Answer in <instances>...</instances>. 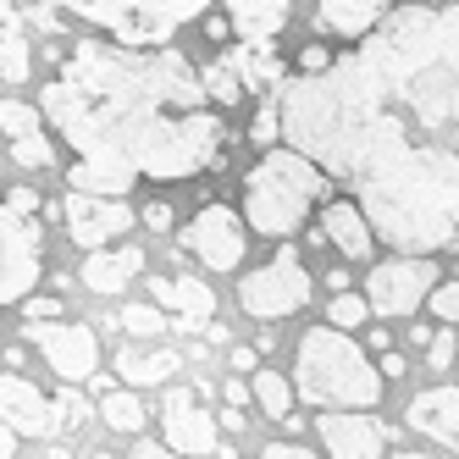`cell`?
I'll list each match as a JSON object with an SVG mask.
<instances>
[{"label":"cell","mask_w":459,"mask_h":459,"mask_svg":"<svg viewBox=\"0 0 459 459\" xmlns=\"http://www.w3.org/2000/svg\"><path fill=\"white\" fill-rule=\"evenodd\" d=\"M167 310H155V305H122L117 310V326H122V333L127 338H160V333H167Z\"/></svg>","instance_id":"4316f807"},{"label":"cell","mask_w":459,"mask_h":459,"mask_svg":"<svg viewBox=\"0 0 459 459\" xmlns=\"http://www.w3.org/2000/svg\"><path fill=\"white\" fill-rule=\"evenodd\" d=\"M61 310L67 305H61L56 293H28L22 299V321H61Z\"/></svg>","instance_id":"1f68e13d"},{"label":"cell","mask_w":459,"mask_h":459,"mask_svg":"<svg viewBox=\"0 0 459 459\" xmlns=\"http://www.w3.org/2000/svg\"><path fill=\"white\" fill-rule=\"evenodd\" d=\"M316 437L326 443V459H382V443H393L377 410H321Z\"/></svg>","instance_id":"5bb4252c"},{"label":"cell","mask_w":459,"mask_h":459,"mask_svg":"<svg viewBox=\"0 0 459 459\" xmlns=\"http://www.w3.org/2000/svg\"><path fill=\"white\" fill-rule=\"evenodd\" d=\"M50 6L122 45H167L183 22L211 12V0H50Z\"/></svg>","instance_id":"5b68a950"},{"label":"cell","mask_w":459,"mask_h":459,"mask_svg":"<svg viewBox=\"0 0 459 459\" xmlns=\"http://www.w3.org/2000/svg\"><path fill=\"white\" fill-rule=\"evenodd\" d=\"M377 366H382V377H387V382H399V377L410 371V366H404V354H399V349H387V354H377Z\"/></svg>","instance_id":"f35d334b"},{"label":"cell","mask_w":459,"mask_h":459,"mask_svg":"<svg viewBox=\"0 0 459 459\" xmlns=\"http://www.w3.org/2000/svg\"><path fill=\"white\" fill-rule=\"evenodd\" d=\"M293 399H299L293 377H282V371H255V404H260V415L288 420L293 415Z\"/></svg>","instance_id":"cb8c5ba5"},{"label":"cell","mask_w":459,"mask_h":459,"mask_svg":"<svg viewBox=\"0 0 459 459\" xmlns=\"http://www.w3.org/2000/svg\"><path fill=\"white\" fill-rule=\"evenodd\" d=\"M282 144L321 160L399 255H459V0L393 6L326 73L277 89Z\"/></svg>","instance_id":"6da1fadb"},{"label":"cell","mask_w":459,"mask_h":459,"mask_svg":"<svg viewBox=\"0 0 459 459\" xmlns=\"http://www.w3.org/2000/svg\"><path fill=\"white\" fill-rule=\"evenodd\" d=\"M205 387H167V404H160V443L178 448L183 459H205L221 443V420L200 404Z\"/></svg>","instance_id":"8fae6325"},{"label":"cell","mask_w":459,"mask_h":459,"mask_svg":"<svg viewBox=\"0 0 459 459\" xmlns=\"http://www.w3.org/2000/svg\"><path fill=\"white\" fill-rule=\"evenodd\" d=\"M255 459H316V454H310L305 443H266Z\"/></svg>","instance_id":"8d00e7d4"},{"label":"cell","mask_w":459,"mask_h":459,"mask_svg":"<svg viewBox=\"0 0 459 459\" xmlns=\"http://www.w3.org/2000/svg\"><path fill=\"white\" fill-rule=\"evenodd\" d=\"M426 366H432V371L454 366V326H443V333L432 338V349H426Z\"/></svg>","instance_id":"836d02e7"},{"label":"cell","mask_w":459,"mask_h":459,"mask_svg":"<svg viewBox=\"0 0 459 459\" xmlns=\"http://www.w3.org/2000/svg\"><path fill=\"white\" fill-rule=\"evenodd\" d=\"M404 420H410V432H420V437H432V443H443V448L459 454V387H426V393H415Z\"/></svg>","instance_id":"2e32d148"},{"label":"cell","mask_w":459,"mask_h":459,"mask_svg":"<svg viewBox=\"0 0 459 459\" xmlns=\"http://www.w3.org/2000/svg\"><path fill=\"white\" fill-rule=\"evenodd\" d=\"M0 420L17 426V437H61V426H67V410H61V399H50L45 387H34L28 377L17 371H0Z\"/></svg>","instance_id":"4fadbf2b"},{"label":"cell","mask_w":459,"mask_h":459,"mask_svg":"<svg viewBox=\"0 0 459 459\" xmlns=\"http://www.w3.org/2000/svg\"><path fill=\"white\" fill-rule=\"evenodd\" d=\"M255 354H260L255 343H233V354H227V359H233V371H238V377H249V371H255Z\"/></svg>","instance_id":"ab89813d"},{"label":"cell","mask_w":459,"mask_h":459,"mask_svg":"<svg viewBox=\"0 0 459 459\" xmlns=\"http://www.w3.org/2000/svg\"><path fill=\"white\" fill-rule=\"evenodd\" d=\"M432 316L443 326H459V282H437L432 288Z\"/></svg>","instance_id":"4dcf8cb0"},{"label":"cell","mask_w":459,"mask_h":459,"mask_svg":"<svg viewBox=\"0 0 459 459\" xmlns=\"http://www.w3.org/2000/svg\"><path fill=\"white\" fill-rule=\"evenodd\" d=\"M333 200V178H326L321 160H310L305 150H260V160L244 172V221L260 238L288 244L299 227L310 221V211H321Z\"/></svg>","instance_id":"3957f363"},{"label":"cell","mask_w":459,"mask_h":459,"mask_svg":"<svg viewBox=\"0 0 459 459\" xmlns=\"http://www.w3.org/2000/svg\"><path fill=\"white\" fill-rule=\"evenodd\" d=\"M221 6H227V17H233L244 45H277L293 0H221Z\"/></svg>","instance_id":"ffe728a7"},{"label":"cell","mask_w":459,"mask_h":459,"mask_svg":"<svg viewBox=\"0 0 459 459\" xmlns=\"http://www.w3.org/2000/svg\"><path fill=\"white\" fill-rule=\"evenodd\" d=\"M28 73H34V45L22 39V28H12V34H0V78L28 83Z\"/></svg>","instance_id":"d4e9b609"},{"label":"cell","mask_w":459,"mask_h":459,"mask_svg":"<svg viewBox=\"0 0 459 459\" xmlns=\"http://www.w3.org/2000/svg\"><path fill=\"white\" fill-rule=\"evenodd\" d=\"M127 459H183V454H178V448H167V443H139Z\"/></svg>","instance_id":"60d3db41"},{"label":"cell","mask_w":459,"mask_h":459,"mask_svg":"<svg viewBox=\"0 0 459 459\" xmlns=\"http://www.w3.org/2000/svg\"><path fill=\"white\" fill-rule=\"evenodd\" d=\"M377 310L366 293H333V305H326V326H343V333H359Z\"/></svg>","instance_id":"484cf974"},{"label":"cell","mask_w":459,"mask_h":459,"mask_svg":"<svg viewBox=\"0 0 459 459\" xmlns=\"http://www.w3.org/2000/svg\"><path fill=\"white\" fill-rule=\"evenodd\" d=\"M56 399H61V410H67V426H83L89 420V404L78 399V393H56Z\"/></svg>","instance_id":"74e56055"},{"label":"cell","mask_w":459,"mask_h":459,"mask_svg":"<svg viewBox=\"0 0 459 459\" xmlns=\"http://www.w3.org/2000/svg\"><path fill=\"white\" fill-rule=\"evenodd\" d=\"M39 111L73 150L67 188L106 200H127L134 183H188L227 150L221 106L178 45L78 39Z\"/></svg>","instance_id":"7a4b0ae2"},{"label":"cell","mask_w":459,"mask_h":459,"mask_svg":"<svg viewBox=\"0 0 459 459\" xmlns=\"http://www.w3.org/2000/svg\"><path fill=\"white\" fill-rule=\"evenodd\" d=\"M326 288H333V293H349V266H333V272H326Z\"/></svg>","instance_id":"bcb514c9"},{"label":"cell","mask_w":459,"mask_h":459,"mask_svg":"<svg viewBox=\"0 0 459 459\" xmlns=\"http://www.w3.org/2000/svg\"><path fill=\"white\" fill-rule=\"evenodd\" d=\"M333 61H338V50L333 45H321V39H310V45H299V56H293V73H326V67H333Z\"/></svg>","instance_id":"f546056e"},{"label":"cell","mask_w":459,"mask_h":459,"mask_svg":"<svg viewBox=\"0 0 459 459\" xmlns=\"http://www.w3.org/2000/svg\"><path fill=\"white\" fill-rule=\"evenodd\" d=\"M432 338H437V333H432L426 321H415V326H410V343H415V349H432Z\"/></svg>","instance_id":"f6af8a7d"},{"label":"cell","mask_w":459,"mask_h":459,"mask_svg":"<svg viewBox=\"0 0 459 459\" xmlns=\"http://www.w3.org/2000/svg\"><path fill=\"white\" fill-rule=\"evenodd\" d=\"M183 366V354H167V349H122L117 354V377L122 387H167Z\"/></svg>","instance_id":"44dd1931"},{"label":"cell","mask_w":459,"mask_h":459,"mask_svg":"<svg viewBox=\"0 0 459 459\" xmlns=\"http://www.w3.org/2000/svg\"><path fill=\"white\" fill-rule=\"evenodd\" d=\"M34 459H73V454H67V448H61V443H45V448H39Z\"/></svg>","instance_id":"681fc988"},{"label":"cell","mask_w":459,"mask_h":459,"mask_svg":"<svg viewBox=\"0 0 459 459\" xmlns=\"http://www.w3.org/2000/svg\"><path fill=\"white\" fill-rule=\"evenodd\" d=\"M437 255H399V249H387L377 266L366 272V299L371 310L387 321V316H415L426 299H432V288H437Z\"/></svg>","instance_id":"52a82bcc"},{"label":"cell","mask_w":459,"mask_h":459,"mask_svg":"<svg viewBox=\"0 0 459 459\" xmlns=\"http://www.w3.org/2000/svg\"><path fill=\"white\" fill-rule=\"evenodd\" d=\"M0 459H17V426L0 420Z\"/></svg>","instance_id":"b9f144b4"},{"label":"cell","mask_w":459,"mask_h":459,"mask_svg":"<svg viewBox=\"0 0 459 459\" xmlns=\"http://www.w3.org/2000/svg\"><path fill=\"white\" fill-rule=\"evenodd\" d=\"M178 244L200 260V266H211V272H238V266H244V249H249V221H244V211H233V205L205 200L200 211L183 221Z\"/></svg>","instance_id":"ba28073f"},{"label":"cell","mask_w":459,"mask_h":459,"mask_svg":"<svg viewBox=\"0 0 459 459\" xmlns=\"http://www.w3.org/2000/svg\"><path fill=\"white\" fill-rule=\"evenodd\" d=\"M12 160H17L22 172H50V167H56V144H50V134L12 139Z\"/></svg>","instance_id":"f1b7e54d"},{"label":"cell","mask_w":459,"mask_h":459,"mask_svg":"<svg viewBox=\"0 0 459 459\" xmlns=\"http://www.w3.org/2000/svg\"><path fill=\"white\" fill-rule=\"evenodd\" d=\"M61 221H67V233H73L78 249H111V238H122L139 216H134L127 200H106V194L67 188V200H61Z\"/></svg>","instance_id":"7c38bea8"},{"label":"cell","mask_w":459,"mask_h":459,"mask_svg":"<svg viewBox=\"0 0 459 459\" xmlns=\"http://www.w3.org/2000/svg\"><path fill=\"white\" fill-rule=\"evenodd\" d=\"M382 366L371 359L366 343H354L343 326H310L299 333L293 349V387H299V404L316 410H377L382 404Z\"/></svg>","instance_id":"277c9868"},{"label":"cell","mask_w":459,"mask_h":459,"mask_svg":"<svg viewBox=\"0 0 459 459\" xmlns=\"http://www.w3.org/2000/svg\"><path fill=\"white\" fill-rule=\"evenodd\" d=\"M39 272H45V233H39V221L0 200V305L28 299L34 282H39Z\"/></svg>","instance_id":"9c48e42d"},{"label":"cell","mask_w":459,"mask_h":459,"mask_svg":"<svg viewBox=\"0 0 459 459\" xmlns=\"http://www.w3.org/2000/svg\"><path fill=\"white\" fill-rule=\"evenodd\" d=\"M139 221L150 227V233H160V238H167V233H172V221H178V216H172V205H167V200H150V205L139 211Z\"/></svg>","instance_id":"d6a6232c"},{"label":"cell","mask_w":459,"mask_h":459,"mask_svg":"<svg viewBox=\"0 0 459 459\" xmlns=\"http://www.w3.org/2000/svg\"><path fill=\"white\" fill-rule=\"evenodd\" d=\"M6 205L22 211V216H34V211H39V194L28 188V183H17V188H6Z\"/></svg>","instance_id":"d590c367"},{"label":"cell","mask_w":459,"mask_h":459,"mask_svg":"<svg viewBox=\"0 0 459 459\" xmlns=\"http://www.w3.org/2000/svg\"><path fill=\"white\" fill-rule=\"evenodd\" d=\"M393 459H437V454H420V448H399Z\"/></svg>","instance_id":"f907efd6"},{"label":"cell","mask_w":459,"mask_h":459,"mask_svg":"<svg viewBox=\"0 0 459 459\" xmlns=\"http://www.w3.org/2000/svg\"><path fill=\"white\" fill-rule=\"evenodd\" d=\"M0 127H6V139H28V134H45V111L28 106V100H0Z\"/></svg>","instance_id":"83f0119b"},{"label":"cell","mask_w":459,"mask_h":459,"mask_svg":"<svg viewBox=\"0 0 459 459\" xmlns=\"http://www.w3.org/2000/svg\"><path fill=\"white\" fill-rule=\"evenodd\" d=\"M139 266H144V249H134V244H122V249H89L78 277H83L89 293H122L127 282L139 277Z\"/></svg>","instance_id":"d6986e66"},{"label":"cell","mask_w":459,"mask_h":459,"mask_svg":"<svg viewBox=\"0 0 459 459\" xmlns=\"http://www.w3.org/2000/svg\"><path fill=\"white\" fill-rule=\"evenodd\" d=\"M382 22V0H316V28L343 45H359Z\"/></svg>","instance_id":"ac0fdd59"},{"label":"cell","mask_w":459,"mask_h":459,"mask_svg":"<svg viewBox=\"0 0 459 459\" xmlns=\"http://www.w3.org/2000/svg\"><path fill=\"white\" fill-rule=\"evenodd\" d=\"M205 338H211V343H233V338H227V326H221V321H205Z\"/></svg>","instance_id":"c3c4849f"},{"label":"cell","mask_w":459,"mask_h":459,"mask_svg":"<svg viewBox=\"0 0 459 459\" xmlns=\"http://www.w3.org/2000/svg\"><path fill=\"white\" fill-rule=\"evenodd\" d=\"M310 272H305V260L293 244H277V255L266 260V266H255L238 277V305L249 321H282V316H299L310 305Z\"/></svg>","instance_id":"8992f818"},{"label":"cell","mask_w":459,"mask_h":459,"mask_svg":"<svg viewBox=\"0 0 459 459\" xmlns=\"http://www.w3.org/2000/svg\"><path fill=\"white\" fill-rule=\"evenodd\" d=\"M216 459H238V454H233V443H221V448H216Z\"/></svg>","instance_id":"816d5d0a"},{"label":"cell","mask_w":459,"mask_h":459,"mask_svg":"<svg viewBox=\"0 0 459 459\" xmlns=\"http://www.w3.org/2000/svg\"><path fill=\"white\" fill-rule=\"evenodd\" d=\"M205 39H211V45H227V39H238L233 17H227V12H221V17H211V12H205Z\"/></svg>","instance_id":"e575fe53"},{"label":"cell","mask_w":459,"mask_h":459,"mask_svg":"<svg viewBox=\"0 0 459 459\" xmlns=\"http://www.w3.org/2000/svg\"><path fill=\"white\" fill-rule=\"evenodd\" d=\"M366 349H371V354H387V349H393V343H387V326H371V333H366Z\"/></svg>","instance_id":"ee69618b"},{"label":"cell","mask_w":459,"mask_h":459,"mask_svg":"<svg viewBox=\"0 0 459 459\" xmlns=\"http://www.w3.org/2000/svg\"><path fill=\"white\" fill-rule=\"evenodd\" d=\"M100 420L111 426V432H144V420H150V410L139 404V393L134 387H111V393H100Z\"/></svg>","instance_id":"603a6c76"},{"label":"cell","mask_w":459,"mask_h":459,"mask_svg":"<svg viewBox=\"0 0 459 459\" xmlns=\"http://www.w3.org/2000/svg\"><path fill=\"white\" fill-rule=\"evenodd\" d=\"M17 22H22V12H17V0H0V34H12Z\"/></svg>","instance_id":"7bdbcfd3"},{"label":"cell","mask_w":459,"mask_h":459,"mask_svg":"<svg viewBox=\"0 0 459 459\" xmlns=\"http://www.w3.org/2000/svg\"><path fill=\"white\" fill-rule=\"evenodd\" d=\"M221 432H244V410H233V404H227V415H221Z\"/></svg>","instance_id":"7dc6e473"},{"label":"cell","mask_w":459,"mask_h":459,"mask_svg":"<svg viewBox=\"0 0 459 459\" xmlns=\"http://www.w3.org/2000/svg\"><path fill=\"white\" fill-rule=\"evenodd\" d=\"M150 293H155V305H167V316L178 326H188V333H205V321L216 310V293L200 277H150Z\"/></svg>","instance_id":"e0dca14e"},{"label":"cell","mask_w":459,"mask_h":459,"mask_svg":"<svg viewBox=\"0 0 459 459\" xmlns=\"http://www.w3.org/2000/svg\"><path fill=\"white\" fill-rule=\"evenodd\" d=\"M200 78H205V94H211L221 111H227V106H238L244 94H249V83H244V73H238V56H233V50L216 56V61H205Z\"/></svg>","instance_id":"7402d4cb"},{"label":"cell","mask_w":459,"mask_h":459,"mask_svg":"<svg viewBox=\"0 0 459 459\" xmlns=\"http://www.w3.org/2000/svg\"><path fill=\"white\" fill-rule=\"evenodd\" d=\"M316 227L333 249H343V260H371V249H377V227H371L366 205H359L354 194H333V200L316 211Z\"/></svg>","instance_id":"9a60e30c"},{"label":"cell","mask_w":459,"mask_h":459,"mask_svg":"<svg viewBox=\"0 0 459 459\" xmlns=\"http://www.w3.org/2000/svg\"><path fill=\"white\" fill-rule=\"evenodd\" d=\"M28 343L45 354V366L67 387L100 377V338H94V326H78V321H28Z\"/></svg>","instance_id":"30bf717a"}]
</instances>
